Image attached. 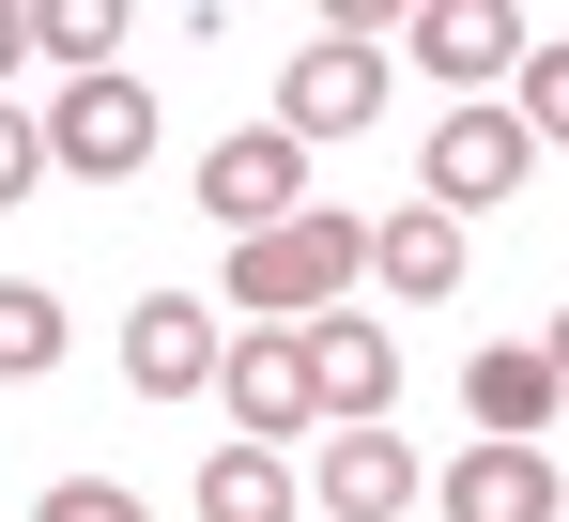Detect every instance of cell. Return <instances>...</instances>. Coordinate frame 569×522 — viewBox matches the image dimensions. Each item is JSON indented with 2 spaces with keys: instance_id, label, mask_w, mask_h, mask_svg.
<instances>
[{
  "instance_id": "obj_1",
  "label": "cell",
  "mask_w": 569,
  "mask_h": 522,
  "mask_svg": "<svg viewBox=\"0 0 569 522\" xmlns=\"http://www.w3.org/2000/svg\"><path fill=\"white\" fill-rule=\"evenodd\" d=\"M355 277H370V215H355V200H308L292 231L231 247V308H247V323H339Z\"/></svg>"
},
{
  "instance_id": "obj_2",
  "label": "cell",
  "mask_w": 569,
  "mask_h": 522,
  "mask_svg": "<svg viewBox=\"0 0 569 522\" xmlns=\"http://www.w3.org/2000/svg\"><path fill=\"white\" fill-rule=\"evenodd\" d=\"M200 215H216L231 247H262V231H292V215H308V139H278V123L216 139V154H200Z\"/></svg>"
},
{
  "instance_id": "obj_3",
  "label": "cell",
  "mask_w": 569,
  "mask_h": 522,
  "mask_svg": "<svg viewBox=\"0 0 569 522\" xmlns=\"http://www.w3.org/2000/svg\"><path fill=\"white\" fill-rule=\"evenodd\" d=\"M139 154H154V78H62L47 92V170L123 184Z\"/></svg>"
},
{
  "instance_id": "obj_4",
  "label": "cell",
  "mask_w": 569,
  "mask_h": 522,
  "mask_svg": "<svg viewBox=\"0 0 569 522\" xmlns=\"http://www.w3.org/2000/svg\"><path fill=\"white\" fill-rule=\"evenodd\" d=\"M231 431H247V445H308V431H323L308 323H231Z\"/></svg>"
},
{
  "instance_id": "obj_5",
  "label": "cell",
  "mask_w": 569,
  "mask_h": 522,
  "mask_svg": "<svg viewBox=\"0 0 569 522\" xmlns=\"http://www.w3.org/2000/svg\"><path fill=\"white\" fill-rule=\"evenodd\" d=\"M370 123H385V47L370 31H323L278 78V139H370Z\"/></svg>"
},
{
  "instance_id": "obj_6",
  "label": "cell",
  "mask_w": 569,
  "mask_h": 522,
  "mask_svg": "<svg viewBox=\"0 0 569 522\" xmlns=\"http://www.w3.org/2000/svg\"><path fill=\"white\" fill-rule=\"evenodd\" d=\"M523 170H539V139H523V108H508V92L431 123V200H447V215H477V200H523Z\"/></svg>"
},
{
  "instance_id": "obj_7",
  "label": "cell",
  "mask_w": 569,
  "mask_h": 522,
  "mask_svg": "<svg viewBox=\"0 0 569 522\" xmlns=\"http://www.w3.org/2000/svg\"><path fill=\"white\" fill-rule=\"evenodd\" d=\"M216 369H231V339H216L200 292H139V308H123V384H139V400H200Z\"/></svg>"
},
{
  "instance_id": "obj_8",
  "label": "cell",
  "mask_w": 569,
  "mask_h": 522,
  "mask_svg": "<svg viewBox=\"0 0 569 522\" xmlns=\"http://www.w3.org/2000/svg\"><path fill=\"white\" fill-rule=\"evenodd\" d=\"M400 47H416L431 78H462V108H492V78H523V16H508V0H416Z\"/></svg>"
},
{
  "instance_id": "obj_9",
  "label": "cell",
  "mask_w": 569,
  "mask_h": 522,
  "mask_svg": "<svg viewBox=\"0 0 569 522\" xmlns=\"http://www.w3.org/2000/svg\"><path fill=\"white\" fill-rule=\"evenodd\" d=\"M555 400H569V384H555V353H539V339H477L462 415H477L492 445H539V431H555Z\"/></svg>"
},
{
  "instance_id": "obj_10",
  "label": "cell",
  "mask_w": 569,
  "mask_h": 522,
  "mask_svg": "<svg viewBox=\"0 0 569 522\" xmlns=\"http://www.w3.org/2000/svg\"><path fill=\"white\" fill-rule=\"evenodd\" d=\"M431 492H447V522H555L569 508V492H555V445H462Z\"/></svg>"
},
{
  "instance_id": "obj_11",
  "label": "cell",
  "mask_w": 569,
  "mask_h": 522,
  "mask_svg": "<svg viewBox=\"0 0 569 522\" xmlns=\"http://www.w3.org/2000/svg\"><path fill=\"white\" fill-rule=\"evenodd\" d=\"M416 492H431L416 445H385V431H339L323 461H308V508H323V522H400Z\"/></svg>"
},
{
  "instance_id": "obj_12",
  "label": "cell",
  "mask_w": 569,
  "mask_h": 522,
  "mask_svg": "<svg viewBox=\"0 0 569 522\" xmlns=\"http://www.w3.org/2000/svg\"><path fill=\"white\" fill-rule=\"evenodd\" d=\"M370 277L400 292V308H447V292H462V215H447V200H400V215H370Z\"/></svg>"
},
{
  "instance_id": "obj_13",
  "label": "cell",
  "mask_w": 569,
  "mask_h": 522,
  "mask_svg": "<svg viewBox=\"0 0 569 522\" xmlns=\"http://www.w3.org/2000/svg\"><path fill=\"white\" fill-rule=\"evenodd\" d=\"M308 369H323V415H339V431H385V400H400V339H385V323H355V308L308 323Z\"/></svg>"
},
{
  "instance_id": "obj_14",
  "label": "cell",
  "mask_w": 569,
  "mask_h": 522,
  "mask_svg": "<svg viewBox=\"0 0 569 522\" xmlns=\"http://www.w3.org/2000/svg\"><path fill=\"white\" fill-rule=\"evenodd\" d=\"M292 508H308V476L278 445H200V522H292Z\"/></svg>"
},
{
  "instance_id": "obj_15",
  "label": "cell",
  "mask_w": 569,
  "mask_h": 522,
  "mask_svg": "<svg viewBox=\"0 0 569 522\" xmlns=\"http://www.w3.org/2000/svg\"><path fill=\"white\" fill-rule=\"evenodd\" d=\"M31 47H47L62 78H123V0H47V16H31Z\"/></svg>"
},
{
  "instance_id": "obj_16",
  "label": "cell",
  "mask_w": 569,
  "mask_h": 522,
  "mask_svg": "<svg viewBox=\"0 0 569 522\" xmlns=\"http://www.w3.org/2000/svg\"><path fill=\"white\" fill-rule=\"evenodd\" d=\"M31 369H62V292L0 277V384H31Z\"/></svg>"
},
{
  "instance_id": "obj_17",
  "label": "cell",
  "mask_w": 569,
  "mask_h": 522,
  "mask_svg": "<svg viewBox=\"0 0 569 522\" xmlns=\"http://www.w3.org/2000/svg\"><path fill=\"white\" fill-rule=\"evenodd\" d=\"M508 108H523V139H539V154H569V47H523Z\"/></svg>"
},
{
  "instance_id": "obj_18",
  "label": "cell",
  "mask_w": 569,
  "mask_h": 522,
  "mask_svg": "<svg viewBox=\"0 0 569 522\" xmlns=\"http://www.w3.org/2000/svg\"><path fill=\"white\" fill-rule=\"evenodd\" d=\"M31 522H154V508H139L123 476H62V492H47V508H31Z\"/></svg>"
},
{
  "instance_id": "obj_19",
  "label": "cell",
  "mask_w": 569,
  "mask_h": 522,
  "mask_svg": "<svg viewBox=\"0 0 569 522\" xmlns=\"http://www.w3.org/2000/svg\"><path fill=\"white\" fill-rule=\"evenodd\" d=\"M31 184H47V123H31V108H0V200H31Z\"/></svg>"
},
{
  "instance_id": "obj_20",
  "label": "cell",
  "mask_w": 569,
  "mask_h": 522,
  "mask_svg": "<svg viewBox=\"0 0 569 522\" xmlns=\"http://www.w3.org/2000/svg\"><path fill=\"white\" fill-rule=\"evenodd\" d=\"M16 62H31V16H0V78H16Z\"/></svg>"
},
{
  "instance_id": "obj_21",
  "label": "cell",
  "mask_w": 569,
  "mask_h": 522,
  "mask_svg": "<svg viewBox=\"0 0 569 522\" xmlns=\"http://www.w3.org/2000/svg\"><path fill=\"white\" fill-rule=\"evenodd\" d=\"M539 353H555V384H569V308H555V339H539Z\"/></svg>"
}]
</instances>
